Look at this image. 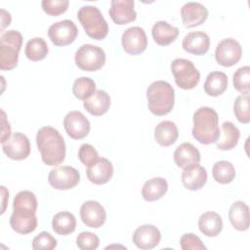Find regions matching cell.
I'll list each match as a JSON object with an SVG mask.
<instances>
[{"instance_id":"1","label":"cell","mask_w":250,"mask_h":250,"mask_svg":"<svg viewBox=\"0 0 250 250\" xmlns=\"http://www.w3.org/2000/svg\"><path fill=\"white\" fill-rule=\"evenodd\" d=\"M36 144L42 161L49 166H58L65 158V143L60 132L51 126L40 128L36 134Z\"/></svg>"},{"instance_id":"2","label":"cell","mask_w":250,"mask_h":250,"mask_svg":"<svg viewBox=\"0 0 250 250\" xmlns=\"http://www.w3.org/2000/svg\"><path fill=\"white\" fill-rule=\"evenodd\" d=\"M193 138L203 145L216 143L220 137L219 116L215 109L201 106L193 114Z\"/></svg>"},{"instance_id":"3","label":"cell","mask_w":250,"mask_h":250,"mask_svg":"<svg viewBox=\"0 0 250 250\" xmlns=\"http://www.w3.org/2000/svg\"><path fill=\"white\" fill-rule=\"evenodd\" d=\"M147 106L150 112L157 116L168 114L174 107L175 90L164 80L152 82L146 90Z\"/></svg>"},{"instance_id":"4","label":"cell","mask_w":250,"mask_h":250,"mask_svg":"<svg viewBox=\"0 0 250 250\" xmlns=\"http://www.w3.org/2000/svg\"><path fill=\"white\" fill-rule=\"evenodd\" d=\"M77 18L86 34L96 40L104 39L108 33V25L99 8L87 5L77 12Z\"/></svg>"},{"instance_id":"5","label":"cell","mask_w":250,"mask_h":250,"mask_svg":"<svg viewBox=\"0 0 250 250\" xmlns=\"http://www.w3.org/2000/svg\"><path fill=\"white\" fill-rule=\"evenodd\" d=\"M22 45V35L20 31L11 29L0 36V68L11 70L17 66L19 53Z\"/></svg>"},{"instance_id":"6","label":"cell","mask_w":250,"mask_h":250,"mask_svg":"<svg viewBox=\"0 0 250 250\" xmlns=\"http://www.w3.org/2000/svg\"><path fill=\"white\" fill-rule=\"evenodd\" d=\"M171 71L176 84L184 89H193L200 80V73L193 62L187 59L178 58L171 62Z\"/></svg>"},{"instance_id":"7","label":"cell","mask_w":250,"mask_h":250,"mask_svg":"<svg viewBox=\"0 0 250 250\" xmlns=\"http://www.w3.org/2000/svg\"><path fill=\"white\" fill-rule=\"evenodd\" d=\"M104 51L96 45L84 44L76 51L74 61L76 65L84 71H97L105 63Z\"/></svg>"},{"instance_id":"8","label":"cell","mask_w":250,"mask_h":250,"mask_svg":"<svg viewBox=\"0 0 250 250\" xmlns=\"http://www.w3.org/2000/svg\"><path fill=\"white\" fill-rule=\"evenodd\" d=\"M48 181L54 188L66 190L73 188L78 185L80 181V174L71 166H60L50 171Z\"/></svg>"},{"instance_id":"9","label":"cell","mask_w":250,"mask_h":250,"mask_svg":"<svg viewBox=\"0 0 250 250\" xmlns=\"http://www.w3.org/2000/svg\"><path fill=\"white\" fill-rule=\"evenodd\" d=\"M242 48L233 38H225L219 42L215 51V59L220 65L229 67L239 62Z\"/></svg>"},{"instance_id":"10","label":"cell","mask_w":250,"mask_h":250,"mask_svg":"<svg viewBox=\"0 0 250 250\" xmlns=\"http://www.w3.org/2000/svg\"><path fill=\"white\" fill-rule=\"evenodd\" d=\"M78 29L70 20H62L50 25L48 35L56 46H66L71 44L77 37Z\"/></svg>"},{"instance_id":"11","label":"cell","mask_w":250,"mask_h":250,"mask_svg":"<svg viewBox=\"0 0 250 250\" xmlns=\"http://www.w3.org/2000/svg\"><path fill=\"white\" fill-rule=\"evenodd\" d=\"M123 50L129 55L142 54L147 47V37L144 28L132 26L127 28L121 36Z\"/></svg>"},{"instance_id":"12","label":"cell","mask_w":250,"mask_h":250,"mask_svg":"<svg viewBox=\"0 0 250 250\" xmlns=\"http://www.w3.org/2000/svg\"><path fill=\"white\" fill-rule=\"evenodd\" d=\"M3 152L13 160L25 159L30 153L29 139L21 132H16L2 144Z\"/></svg>"},{"instance_id":"13","label":"cell","mask_w":250,"mask_h":250,"mask_svg":"<svg viewBox=\"0 0 250 250\" xmlns=\"http://www.w3.org/2000/svg\"><path fill=\"white\" fill-rule=\"evenodd\" d=\"M63 127L67 135L74 140H81L88 136L91 125L85 115L77 110L69 111L63 118Z\"/></svg>"},{"instance_id":"14","label":"cell","mask_w":250,"mask_h":250,"mask_svg":"<svg viewBox=\"0 0 250 250\" xmlns=\"http://www.w3.org/2000/svg\"><path fill=\"white\" fill-rule=\"evenodd\" d=\"M81 221L89 228L98 229L106 220V212L104 206L95 200L85 201L80 207Z\"/></svg>"},{"instance_id":"15","label":"cell","mask_w":250,"mask_h":250,"mask_svg":"<svg viewBox=\"0 0 250 250\" xmlns=\"http://www.w3.org/2000/svg\"><path fill=\"white\" fill-rule=\"evenodd\" d=\"M161 239L160 230L153 225H143L136 229L133 233L134 244L143 250L156 247Z\"/></svg>"},{"instance_id":"16","label":"cell","mask_w":250,"mask_h":250,"mask_svg":"<svg viewBox=\"0 0 250 250\" xmlns=\"http://www.w3.org/2000/svg\"><path fill=\"white\" fill-rule=\"evenodd\" d=\"M133 0H112L110 2L109 16L114 23L123 25L136 20L137 13Z\"/></svg>"},{"instance_id":"17","label":"cell","mask_w":250,"mask_h":250,"mask_svg":"<svg viewBox=\"0 0 250 250\" xmlns=\"http://www.w3.org/2000/svg\"><path fill=\"white\" fill-rule=\"evenodd\" d=\"M36 212L29 210H13L10 217L11 228L20 234H27L37 228Z\"/></svg>"},{"instance_id":"18","label":"cell","mask_w":250,"mask_h":250,"mask_svg":"<svg viewBox=\"0 0 250 250\" xmlns=\"http://www.w3.org/2000/svg\"><path fill=\"white\" fill-rule=\"evenodd\" d=\"M181 17L186 27H194L206 21L208 10L201 3L188 2L181 8Z\"/></svg>"},{"instance_id":"19","label":"cell","mask_w":250,"mask_h":250,"mask_svg":"<svg viewBox=\"0 0 250 250\" xmlns=\"http://www.w3.org/2000/svg\"><path fill=\"white\" fill-rule=\"evenodd\" d=\"M183 49L196 56L205 55L210 47V38L207 33L197 30L188 32L183 39Z\"/></svg>"},{"instance_id":"20","label":"cell","mask_w":250,"mask_h":250,"mask_svg":"<svg viewBox=\"0 0 250 250\" xmlns=\"http://www.w3.org/2000/svg\"><path fill=\"white\" fill-rule=\"evenodd\" d=\"M88 180L95 185H104L109 182L113 175L112 163L104 157L99 158L86 170Z\"/></svg>"},{"instance_id":"21","label":"cell","mask_w":250,"mask_h":250,"mask_svg":"<svg viewBox=\"0 0 250 250\" xmlns=\"http://www.w3.org/2000/svg\"><path fill=\"white\" fill-rule=\"evenodd\" d=\"M181 179L184 187L187 189L198 190L203 188L207 182V171L203 166L195 164L184 168Z\"/></svg>"},{"instance_id":"22","label":"cell","mask_w":250,"mask_h":250,"mask_svg":"<svg viewBox=\"0 0 250 250\" xmlns=\"http://www.w3.org/2000/svg\"><path fill=\"white\" fill-rule=\"evenodd\" d=\"M201 159L199 150L190 143L181 144L174 152V161L182 169L199 164Z\"/></svg>"},{"instance_id":"23","label":"cell","mask_w":250,"mask_h":250,"mask_svg":"<svg viewBox=\"0 0 250 250\" xmlns=\"http://www.w3.org/2000/svg\"><path fill=\"white\" fill-rule=\"evenodd\" d=\"M229 219L235 229L239 231L247 230L250 224L248 205L241 200L232 203L229 210Z\"/></svg>"},{"instance_id":"24","label":"cell","mask_w":250,"mask_h":250,"mask_svg":"<svg viewBox=\"0 0 250 250\" xmlns=\"http://www.w3.org/2000/svg\"><path fill=\"white\" fill-rule=\"evenodd\" d=\"M179 32L178 27L171 25L165 21H156L151 28L152 38L155 43L160 46H167L174 42L177 39Z\"/></svg>"},{"instance_id":"25","label":"cell","mask_w":250,"mask_h":250,"mask_svg":"<svg viewBox=\"0 0 250 250\" xmlns=\"http://www.w3.org/2000/svg\"><path fill=\"white\" fill-rule=\"evenodd\" d=\"M83 105L85 109L94 116H101L107 112L110 106V97L103 90H96V92L87 100L84 101Z\"/></svg>"},{"instance_id":"26","label":"cell","mask_w":250,"mask_h":250,"mask_svg":"<svg viewBox=\"0 0 250 250\" xmlns=\"http://www.w3.org/2000/svg\"><path fill=\"white\" fill-rule=\"evenodd\" d=\"M179 137L177 125L170 121L164 120L156 125L154 128V139L158 145L162 146H169L176 143Z\"/></svg>"},{"instance_id":"27","label":"cell","mask_w":250,"mask_h":250,"mask_svg":"<svg viewBox=\"0 0 250 250\" xmlns=\"http://www.w3.org/2000/svg\"><path fill=\"white\" fill-rule=\"evenodd\" d=\"M198 229L208 237L217 236L223 229L222 217L213 211L205 212L198 219Z\"/></svg>"},{"instance_id":"28","label":"cell","mask_w":250,"mask_h":250,"mask_svg":"<svg viewBox=\"0 0 250 250\" xmlns=\"http://www.w3.org/2000/svg\"><path fill=\"white\" fill-rule=\"evenodd\" d=\"M168 190V184L164 178L155 177L147 180L142 188V196L146 201H155L164 196Z\"/></svg>"},{"instance_id":"29","label":"cell","mask_w":250,"mask_h":250,"mask_svg":"<svg viewBox=\"0 0 250 250\" xmlns=\"http://www.w3.org/2000/svg\"><path fill=\"white\" fill-rule=\"evenodd\" d=\"M240 137L239 129L230 121H225L222 124V133L217 143V148L221 150H229L236 146Z\"/></svg>"},{"instance_id":"30","label":"cell","mask_w":250,"mask_h":250,"mask_svg":"<svg viewBox=\"0 0 250 250\" xmlns=\"http://www.w3.org/2000/svg\"><path fill=\"white\" fill-rule=\"evenodd\" d=\"M204 91L207 95L218 97L222 95L228 88V76L222 71L210 72L203 85Z\"/></svg>"},{"instance_id":"31","label":"cell","mask_w":250,"mask_h":250,"mask_svg":"<svg viewBox=\"0 0 250 250\" xmlns=\"http://www.w3.org/2000/svg\"><path fill=\"white\" fill-rule=\"evenodd\" d=\"M52 228L53 230L60 235H68L75 230L76 219L70 212H59L52 220Z\"/></svg>"},{"instance_id":"32","label":"cell","mask_w":250,"mask_h":250,"mask_svg":"<svg viewBox=\"0 0 250 250\" xmlns=\"http://www.w3.org/2000/svg\"><path fill=\"white\" fill-rule=\"evenodd\" d=\"M235 174L233 164L227 160L217 161L212 167V175L214 180L223 185L231 183L235 178Z\"/></svg>"},{"instance_id":"33","label":"cell","mask_w":250,"mask_h":250,"mask_svg":"<svg viewBox=\"0 0 250 250\" xmlns=\"http://www.w3.org/2000/svg\"><path fill=\"white\" fill-rule=\"evenodd\" d=\"M49 48L42 37H34L27 41L24 49L26 58L32 62H38L46 58Z\"/></svg>"},{"instance_id":"34","label":"cell","mask_w":250,"mask_h":250,"mask_svg":"<svg viewBox=\"0 0 250 250\" xmlns=\"http://www.w3.org/2000/svg\"><path fill=\"white\" fill-rule=\"evenodd\" d=\"M96 92L95 81L86 76L77 78L72 85V93L79 100H87Z\"/></svg>"},{"instance_id":"35","label":"cell","mask_w":250,"mask_h":250,"mask_svg":"<svg viewBox=\"0 0 250 250\" xmlns=\"http://www.w3.org/2000/svg\"><path fill=\"white\" fill-rule=\"evenodd\" d=\"M37 205L35 194L29 190L18 192L13 200V210H29L36 212Z\"/></svg>"},{"instance_id":"36","label":"cell","mask_w":250,"mask_h":250,"mask_svg":"<svg viewBox=\"0 0 250 250\" xmlns=\"http://www.w3.org/2000/svg\"><path fill=\"white\" fill-rule=\"evenodd\" d=\"M233 87L241 94H249L250 91V67L241 66L233 73Z\"/></svg>"},{"instance_id":"37","label":"cell","mask_w":250,"mask_h":250,"mask_svg":"<svg viewBox=\"0 0 250 250\" xmlns=\"http://www.w3.org/2000/svg\"><path fill=\"white\" fill-rule=\"evenodd\" d=\"M233 112L236 119L243 124H247L250 121L249 112V94L239 95L233 104Z\"/></svg>"},{"instance_id":"38","label":"cell","mask_w":250,"mask_h":250,"mask_svg":"<svg viewBox=\"0 0 250 250\" xmlns=\"http://www.w3.org/2000/svg\"><path fill=\"white\" fill-rule=\"evenodd\" d=\"M57 247V239L47 231H41L32 240L34 250H52Z\"/></svg>"},{"instance_id":"39","label":"cell","mask_w":250,"mask_h":250,"mask_svg":"<svg viewBox=\"0 0 250 250\" xmlns=\"http://www.w3.org/2000/svg\"><path fill=\"white\" fill-rule=\"evenodd\" d=\"M76 245L82 250H94L100 245L99 237L90 231H82L76 237Z\"/></svg>"},{"instance_id":"40","label":"cell","mask_w":250,"mask_h":250,"mask_svg":"<svg viewBox=\"0 0 250 250\" xmlns=\"http://www.w3.org/2000/svg\"><path fill=\"white\" fill-rule=\"evenodd\" d=\"M42 9L50 16H59L64 13L69 5L68 0H43Z\"/></svg>"},{"instance_id":"41","label":"cell","mask_w":250,"mask_h":250,"mask_svg":"<svg viewBox=\"0 0 250 250\" xmlns=\"http://www.w3.org/2000/svg\"><path fill=\"white\" fill-rule=\"evenodd\" d=\"M78 158L85 166H90L95 163L100 157L98 151L92 145L83 144L79 147Z\"/></svg>"},{"instance_id":"42","label":"cell","mask_w":250,"mask_h":250,"mask_svg":"<svg viewBox=\"0 0 250 250\" xmlns=\"http://www.w3.org/2000/svg\"><path fill=\"white\" fill-rule=\"evenodd\" d=\"M181 248L183 250H203L206 246L202 243L201 239L194 233H185L180 239Z\"/></svg>"},{"instance_id":"43","label":"cell","mask_w":250,"mask_h":250,"mask_svg":"<svg viewBox=\"0 0 250 250\" xmlns=\"http://www.w3.org/2000/svg\"><path fill=\"white\" fill-rule=\"evenodd\" d=\"M1 113H2V117H1V122H2L1 144H3L11 137V126H10V123L6 119V114H5L3 109H1Z\"/></svg>"},{"instance_id":"44","label":"cell","mask_w":250,"mask_h":250,"mask_svg":"<svg viewBox=\"0 0 250 250\" xmlns=\"http://www.w3.org/2000/svg\"><path fill=\"white\" fill-rule=\"evenodd\" d=\"M1 13V30H3L11 22V15L4 9L0 10Z\"/></svg>"},{"instance_id":"45","label":"cell","mask_w":250,"mask_h":250,"mask_svg":"<svg viewBox=\"0 0 250 250\" xmlns=\"http://www.w3.org/2000/svg\"><path fill=\"white\" fill-rule=\"evenodd\" d=\"M1 192H2V203H3L1 213L3 214L5 212V207H6V198L9 197V191L6 189V188L4 186H2L1 187Z\"/></svg>"}]
</instances>
